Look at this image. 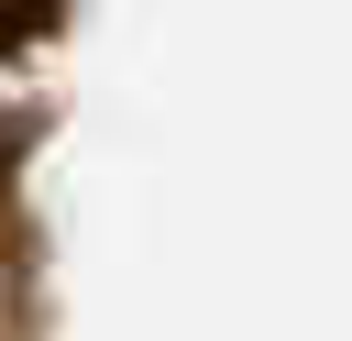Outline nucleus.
Segmentation results:
<instances>
[{"instance_id":"nucleus-1","label":"nucleus","mask_w":352,"mask_h":341,"mask_svg":"<svg viewBox=\"0 0 352 341\" xmlns=\"http://www.w3.org/2000/svg\"><path fill=\"white\" fill-rule=\"evenodd\" d=\"M77 22V0H0V55H33Z\"/></svg>"}]
</instances>
